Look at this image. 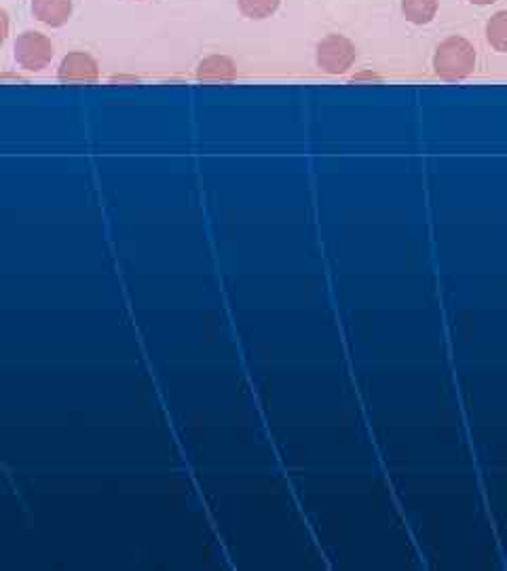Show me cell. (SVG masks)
Listing matches in <instances>:
<instances>
[{"label":"cell","mask_w":507,"mask_h":571,"mask_svg":"<svg viewBox=\"0 0 507 571\" xmlns=\"http://www.w3.org/2000/svg\"><path fill=\"white\" fill-rule=\"evenodd\" d=\"M197 78L207 83H231L237 78L235 62L227 55H212L203 60L197 69Z\"/></svg>","instance_id":"obj_6"},{"label":"cell","mask_w":507,"mask_h":571,"mask_svg":"<svg viewBox=\"0 0 507 571\" xmlns=\"http://www.w3.org/2000/svg\"><path fill=\"white\" fill-rule=\"evenodd\" d=\"M355 62V45L341 35L324 38L317 45V64L328 75H345Z\"/></svg>","instance_id":"obj_2"},{"label":"cell","mask_w":507,"mask_h":571,"mask_svg":"<svg viewBox=\"0 0 507 571\" xmlns=\"http://www.w3.org/2000/svg\"><path fill=\"white\" fill-rule=\"evenodd\" d=\"M486 38L495 51L507 53V11H502L491 17L486 26Z\"/></svg>","instance_id":"obj_8"},{"label":"cell","mask_w":507,"mask_h":571,"mask_svg":"<svg viewBox=\"0 0 507 571\" xmlns=\"http://www.w3.org/2000/svg\"><path fill=\"white\" fill-rule=\"evenodd\" d=\"M476 69V49L468 38L451 37L435 49L433 71L440 78L459 80L471 75Z\"/></svg>","instance_id":"obj_1"},{"label":"cell","mask_w":507,"mask_h":571,"mask_svg":"<svg viewBox=\"0 0 507 571\" xmlns=\"http://www.w3.org/2000/svg\"><path fill=\"white\" fill-rule=\"evenodd\" d=\"M402 11L408 22L423 26L430 24L438 13V0H402Z\"/></svg>","instance_id":"obj_7"},{"label":"cell","mask_w":507,"mask_h":571,"mask_svg":"<svg viewBox=\"0 0 507 571\" xmlns=\"http://www.w3.org/2000/svg\"><path fill=\"white\" fill-rule=\"evenodd\" d=\"M281 0H239V9L250 20H265L274 15Z\"/></svg>","instance_id":"obj_9"},{"label":"cell","mask_w":507,"mask_h":571,"mask_svg":"<svg viewBox=\"0 0 507 571\" xmlns=\"http://www.w3.org/2000/svg\"><path fill=\"white\" fill-rule=\"evenodd\" d=\"M33 13L42 24L60 28L73 15V0H33Z\"/></svg>","instance_id":"obj_5"},{"label":"cell","mask_w":507,"mask_h":571,"mask_svg":"<svg viewBox=\"0 0 507 571\" xmlns=\"http://www.w3.org/2000/svg\"><path fill=\"white\" fill-rule=\"evenodd\" d=\"M469 2H471V4H480V7H482V4H493V2H497V0H469Z\"/></svg>","instance_id":"obj_10"},{"label":"cell","mask_w":507,"mask_h":571,"mask_svg":"<svg viewBox=\"0 0 507 571\" xmlns=\"http://www.w3.org/2000/svg\"><path fill=\"white\" fill-rule=\"evenodd\" d=\"M53 42L40 33H24L15 40V60L24 71L37 73L53 60Z\"/></svg>","instance_id":"obj_3"},{"label":"cell","mask_w":507,"mask_h":571,"mask_svg":"<svg viewBox=\"0 0 507 571\" xmlns=\"http://www.w3.org/2000/svg\"><path fill=\"white\" fill-rule=\"evenodd\" d=\"M98 76H100L98 62L89 53H83V51L68 53L62 60L60 71H58V78L62 83H85V85H91V83L98 80Z\"/></svg>","instance_id":"obj_4"}]
</instances>
